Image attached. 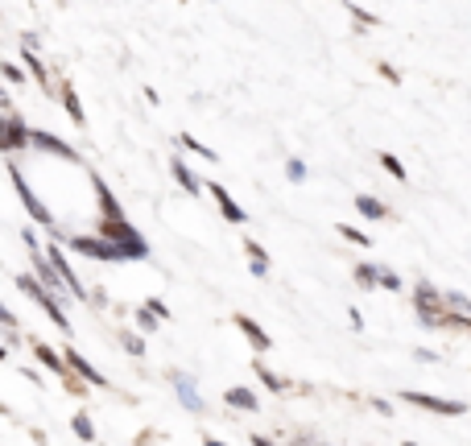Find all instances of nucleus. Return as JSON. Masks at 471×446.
Returning a JSON list of instances; mask_svg holds the SVG:
<instances>
[{
    "instance_id": "nucleus-1",
    "label": "nucleus",
    "mask_w": 471,
    "mask_h": 446,
    "mask_svg": "<svg viewBox=\"0 0 471 446\" xmlns=\"http://www.w3.org/2000/svg\"><path fill=\"white\" fill-rule=\"evenodd\" d=\"M401 401L422 405V409H430V413H447V417H459V413L468 409L463 401H442V397H426V393H401Z\"/></svg>"
},
{
    "instance_id": "nucleus-2",
    "label": "nucleus",
    "mask_w": 471,
    "mask_h": 446,
    "mask_svg": "<svg viewBox=\"0 0 471 446\" xmlns=\"http://www.w3.org/2000/svg\"><path fill=\"white\" fill-rule=\"evenodd\" d=\"M13 182H17V194H21V203H25V207L34 211V220H42V223H46V227H54V215H50V211H46V207H42V203H38V194H34V190L25 186V178H21L17 170H13Z\"/></svg>"
},
{
    "instance_id": "nucleus-3",
    "label": "nucleus",
    "mask_w": 471,
    "mask_h": 446,
    "mask_svg": "<svg viewBox=\"0 0 471 446\" xmlns=\"http://www.w3.org/2000/svg\"><path fill=\"white\" fill-rule=\"evenodd\" d=\"M25 141H29V133L21 120H0V149H21Z\"/></svg>"
},
{
    "instance_id": "nucleus-4",
    "label": "nucleus",
    "mask_w": 471,
    "mask_h": 446,
    "mask_svg": "<svg viewBox=\"0 0 471 446\" xmlns=\"http://www.w3.org/2000/svg\"><path fill=\"white\" fill-rule=\"evenodd\" d=\"M174 389H178V401L187 405L190 413H203V409H207V405H203V397L194 393V380H190V376H174Z\"/></svg>"
},
{
    "instance_id": "nucleus-5",
    "label": "nucleus",
    "mask_w": 471,
    "mask_h": 446,
    "mask_svg": "<svg viewBox=\"0 0 471 446\" xmlns=\"http://www.w3.org/2000/svg\"><path fill=\"white\" fill-rule=\"evenodd\" d=\"M211 194H215V203L224 207V215H228V223H244V220H248V215H244V211H240V207L232 203V194H228V190H224L219 182H211Z\"/></svg>"
},
{
    "instance_id": "nucleus-6",
    "label": "nucleus",
    "mask_w": 471,
    "mask_h": 446,
    "mask_svg": "<svg viewBox=\"0 0 471 446\" xmlns=\"http://www.w3.org/2000/svg\"><path fill=\"white\" fill-rule=\"evenodd\" d=\"M236 326H240V331H244V335L252 339V347H256V352H269V335H265V331H261V326H256L252 318H244V314H236Z\"/></svg>"
},
{
    "instance_id": "nucleus-7",
    "label": "nucleus",
    "mask_w": 471,
    "mask_h": 446,
    "mask_svg": "<svg viewBox=\"0 0 471 446\" xmlns=\"http://www.w3.org/2000/svg\"><path fill=\"white\" fill-rule=\"evenodd\" d=\"M29 141H34V145H42V149H50V153H62V157H71V161H75V149H71V145H62L58 136H50V133H29Z\"/></svg>"
},
{
    "instance_id": "nucleus-8",
    "label": "nucleus",
    "mask_w": 471,
    "mask_h": 446,
    "mask_svg": "<svg viewBox=\"0 0 471 446\" xmlns=\"http://www.w3.org/2000/svg\"><path fill=\"white\" fill-rule=\"evenodd\" d=\"M224 401L232 405V409H248V413H252V409H256V393H252V389H228Z\"/></svg>"
},
{
    "instance_id": "nucleus-9",
    "label": "nucleus",
    "mask_w": 471,
    "mask_h": 446,
    "mask_svg": "<svg viewBox=\"0 0 471 446\" xmlns=\"http://www.w3.org/2000/svg\"><path fill=\"white\" fill-rule=\"evenodd\" d=\"M66 359H71V368H75V372H79L83 380H92V384H103V376H99V372H95L92 364L79 356V352H66Z\"/></svg>"
},
{
    "instance_id": "nucleus-10",
    "label": "nucleus",
    "mask_w": 471,
    "mask_h": 446,
    "mask_svg": "<svg viewBox=\"0 0 471 446\" xmlns=\"http://www.w3.org/2000/svg\"><path fill=\"white\" fill-rule=\"evenodd\" d=\"M244 248H248V257H252V273H256V277H265V273H269V257H265V248H261L256 240H244Z\"/></svg>"
},
{
    "instance_id": "nucleus-11",
    "label": "nucleus",
    "mask_w": 471,
    "mask_h": 446,
    "mask_svg": "<svg viewBox=\"0 0 471 446\" xmlns=\"http://www.w3.org/2000/svg\"><path fill=\"white\" fill-rule=\"evenodd\" d=\"M356 207H360V215H364V220H384V215H389V211H384V203L368 199V194H360V199H356Z\"/></svg>"
},
{
    "instance_id": "nucleus-12",
    "label": "nucleus",
    "mask_w": 471,
    "mask_h": 446,
    "mask_svg": "<svg viewBox=\"0 0 471 446\" xmlns=\"http://www.w3.org/2000/svg\"><path fill=\"white\" fill-rule=\"evenodd\" d=\"M71 426H75V434H79L83 443H92V438H95V426H92V417H87V413H75V422H71Z\"/></svg>"
},
{
    "instance_id": "nucleus-13",
    "label": "nucleus",
    "mask_w": 471,
    "mask_h": 446,
    "mask_svg": "<svg viewBox=\"0 0 471 446\" xmlns=\"http://www.w3.org/2000/svg\"><path fill=\"white\" fill-rule=\"evenodd\" d=\"M170 170H174V178L182 182V186H187L190 194H194V190H198V178H194V174H190V170H187V161H174V166H170Z\"/></svg>"
},
{
    "instance_id": "nucleus-14",
    "label": "nucleus",
    "mask_w": 471,
    "mask_h": 446,
    "mask_svg": "<svg viewBox=\"0 0 471 446\" xmlns=\"http://www.w3.org/2000/svg\"><path fill=\"white\" fill-rule=\"evenodd\" d=\"M178 145H182V149H190V153H198V157H207V161H219V157H215L207 145H198L194 136H178Z\"/></svg>"
},
{
    "instance_id": "nucleus-15",
    "label": "nucleus",
    "mask_w": 471,
    "mask_h": 446,
    "mask_svg": "<svg viewBox=\"0 0 471 446\" xmlns=\"http://www.w3.org/2000/svg\"><path fill=\"white\" fill-rule=\"evenodd\" d=\"M380 166H384V170H389L393 178H401V182H405V166H401V161H397L393 153H380Z\"/></svg>"
},
{
    "instance_id": "nucleus-16",
    "label": "nucleus",
    "mask_w": 471,
    "mask_h": 446,
    "mask_svg": "<svg viewBox=\"0 0 471 446\" xmlns=\"http://www.w3.org/2000/svg\"><path fill=\"white\" fill-rule=\"evenodd\" d=\"M256 376H261V380H265V384H269L273 393H282V389H285V380H282V376H273V372H269L265 364H256Z\"/></svg>"
},
{
    "instance_id": "nucleus-17",
    "label": "nucleus",
    "mask_w": 471,
    "mask_h": 446,
    "mask_svg": "<svg viewBox=\"0 0 471 446\" xmlns=\"http://www.w3.org/2000/svg\"><path fill=\"white\" fill-rule=\"evenodd\" d=\"M356 281H360L364 289H372V285H377V265H360L356 268Z\"/></svg>"
},
{
    "instance_id": "nucleus-18",
    "label": "nucleus",
    "mask_w": 471,
    "mask_h": 446,
    "mask_svg": "<svg viewBox=\"0 0 471 446\" xmlns=\"http://www.w3.org/2000/svg\"><path fill=\"white\" fill-rule=\"evenodd\" d=\"M377 285H384V289H401V277H397L393 268H377Z\"/></svg>"
},
{
    "instance_id": "nucleus-19",
    "label": "nucleus",
    "mask_w": 471,
    "mask_h": 446,
    "mask_svg": "<svg viewBox=\"0 0 471 446\" xmlns=\"http://www.w3.org/2000/svg\"><path fill=\"white\" fill-rule=\"evenodd\" d=\"M38 359H42V364H46V368H54V372H62V359L54 356V352H50L46 343H38Z\"/></svg>"
},
{
    "instance_id": "nucleus-20",
    "label": "nucleus",
    "mask_w": 471,
    "mask_h": 446,
    "mask_svg": "<svg viewBox=\"0 0 471 446\" xmlns=\"http://www.w3.org/2000/svg\"><path fill=\"white\" fill-rule=\"evenodd\" d=\"M62 103H66V108H71V116H75V120L83 124V108H79V99H75V91H71V87L62 91Z\"/></svg>"
},
{
    "instance_id": "nucleus-21",
    "label": "nucleus",
    "mask_w": 471,
    "mask_h": 446,
    "mask_svg": "<svg viewBox=\"0 0 471 446\" xmlns=\"http://www.w3.org/2000/svg\"><path fill=\"white\" fill-rule=\"evenodd\" d=\"M339 231H343V236H347V240H356V244H364V248H368V244H372V240H368V236H364V231H360V227H347V223H339Z\"/></svg>"
},
{
    "instance_id": "nucleus-22",
    "label": "nucleus",
    "mask_w": 471,
    "mask_h": 446,
    "mask_svg": "<svg viewBox=\"0 0 471 446\" xmlns=\"http://www.w3.org/2000/svg\"><path fill=\"white\" fill-rule=\"evenodd\" d=\"M120 343H124V347H129L133 356H145V343L137 339V335H129V331H124V335H120Z\"/></svg>"
},
{
    "instance_id": "nucleus-23",
    "label": "nucleus",
    "mask_w": 471,
    "mask_h": 446,
    "mask_svg": "<svg viewBox=\"0 0 471 446\" xmlns=\"http://www.w3.org/2000/svg\"><path fill=\"white\" fill-rule=\"evenodd\" d=\"M347 13H352V17H356V21H364V25H377V17H372V13H368V8H360V4H352V8H347Z\"/></svg>"
},
{
    "instance_id": "nucleus-24",
    "label": "nucleus",
    "mask_w": 471,
    "mask_h": 446,
    "mask_svg": "<svg viewBox=\"0 0 471 446\" xmlns=\"http://www.w3.org/2000/svg\"><path fill=\"white\" fill-rule=\"evenodd\" d=\"M285 170H289V178H294V182H302V178H306V166H302V161H289Z\"/></svg>"
},
{
    "instance_id": "nucleus-25",
    "label": "nucleus",
    "mask_w": 471,
    "mask_h": 446,
    "mask_svg": "<svg viewBox=\"0 0 471 446\" xmlns=\"http://www.w3.org/2000/svg\"><path fill=\"white\" fill-rule=\"evenodd\" d=\"M414 359H422V364H434L438 356H434V352H426V347H418V352H414Z\"/></svg>"
},
{
    "instance_id": "nucleus-26",
    "label": "nucleus",
    "mask_w": 471,
    "mask_h": 446,
    "mask_svg": "<svg viewBox=\"0 0 471 446\" xmlns=\"http://www.w3.org/2000/svg\"><path fill=\"white\" fill-rule=\"evenodd\" d=\"M252 446H273L269 438H252Z\"/></svg>"
},
{
    "instance_id": "nucleus-27",
    "label": "nucleus",
    "mask_w": 471,
    "mask_h": 446,
    "mask_svg": "<svg viewBox=\"0 0 471 446\" xmlns=\"http://www.w3.org/2000/svg\"><path fill=\"white\" fill-rule=\"evenodd\" d=\"M203 446H224V443H215V438H203Z\"/></svg>"
}]
</instances>
